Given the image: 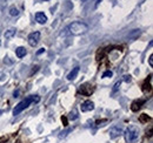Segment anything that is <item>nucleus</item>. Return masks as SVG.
<instances>
[{
	"mask_svg": "<svg viewBox=\"0 0 153 143\" xmlns=\"http://www.w3.org/2000/svg\"><path fill=\"white\" fill-rule=\"evenodd\" d=\"M78 73H79V67H76V68H73V71L71 72L68 75H67V79L71 81V80H74L76 77V75H78Z\"/></svg>",
	"mask_w": 153,
	"mask_h": 143,
	"instance_id": "9b49d317",
	"label": "nucleus"
},
{
	"mask_svg": "<svg viewBox=\"0 0 153 143\" xmlns=\"http://www.w3.org/2000/svg\"><path fill=\"white\" fill-rule=\"evenodd\" d=\"M45 1H47V0H45Z\"/></svg>",
	"mask_w": 153,
	"mask_h": 143,
	"instance_id": "4be33fe9",
	"label": "nucleus"
},
{
	"mask_svg": "<svg viewBox=\"0 0 153 143\" xmlns=\"http://www.w3.org/2000/svg\"><path fill=\"white\" fill-rule=\"evenodd\" d=\"M10 14H11L12 17H17V15L19 14L18 8H16V7H11V8H10Z\"/></svg>",
	"mask_w": 153,
	"mask_h": 143,
	"instance_id": "ddd939ff",
	"label": "nucleus"
},
{
	"mask_svg": "<svg viewBox=\"0 0 153 143\" xmlns=\"http://www.w3.org/2000/svg\"><path fill=\"white\" fill-rule=\"evenodd\" d=\"M150 120H151V117L147 116L146 114H143V115L140 116V121H141V122H146V121H150Z\"/></svg>",
	"mask_w": 153,
	"mask_h": 143,
	"instance_id": "4468645a",
	"label": "nucleus"
},
{
	"mask_svg": "<svg viewBox=\"0 0 153 143\" xmlns=\"http://www.w3.org/2000/svg\"><path fill=\"white\" fill-rule=\"evenodd\" d=\"M112 75H113V73L111 71H106L104 74H102V77H112Z\"/></svg>",
	"mask_w": 153,
	"mask_h": 143,
	"instance_id": "2eb2a0df",
	"label": "nucleus"
},
{
	"mask_svg": "<svg viewBox=\"0 0 153 143\" xmlns=\"http://www.w3.org/2000/svg\"><path fill=\"white\" fill-rule=\"evenodd\" d=\"M68 29L72 34L74 35H79V34H84L85 32H87L88 29V26L84 22H80V21H76V22H72L70 26H68Z\"/></svg>",
	"mask_w": 153,
	"mask_h": 143,
	"instance_id": "f03ea898",
	"label": "nucleus"
},
{
	"mask_svg": "<svg viewBox=\"0 0 153 143\" xmlns=\"http://www.w3.org/2000/svg\"><path fill=\"white\" fill-rule=\"evenodd\" d=\"M121 129L120 128H112L111 130H110V136H111V139H115V137H118L119 135H121Z\"/></svg>",
	"mask_w": 153,
	"mask_h": 143,
	"instance_id": "6e6552de",
	"label": "nucleus"
},
{
	"mask_svg": "<svg viewBox=\"0 0 153 143\" xmlns=\"http://www.w3.org/2000/svg\"><path fill=\"white\" fill-rule=\"evenodd\" d=\"M124 81L125 82H130L131 81V75H125L124 76Z\"/></svg>",
	"mask_w": 153,
	"mask_h": 143,
	"instance_id": "a211bd4d",
	"label": "nucleus"
},
{
	"mask_svg": "<svg viewBox=\"0 0 153 143\" xmlns=\"http://www.w3.org/2000/svg\"><path fill=\"white\" fill-rule=\"evenodd\" d=\"M16 28H10V29H7L5 33H4V36L6 38V39H12L13 36L16 35Z\"/></svg>",
	"mask_w": 153,
	"mask_h": 143,
	"instance_id": "1a4fd4ad",
	"label": "nucleus"
},
{
	"mask_svg": "<svg viewBox=\"0 0 153 143\" xmlns=\"http://www.w3.org/2000/svg\"><path fill=\"white\" fill-rule=\"evenodd\" d=\"M39 100H40L39 96H30V97H26L25 100H22L21 102L18 103V106H16L14 110H13V115H18V114H20L24 109H26L32 102H38Z\"/></svg>",
	"mask_w": 153,
	"mask_h": 143,
	"instance_id": "f257e3e1",
	"label": "nucleus"
},
{
	"mask_svg": "<svg viewBox=\"0 0 153 143\" xmlns=\"http://www.w3.org/2000/svg\"><path fill=\"white\" fill-rule=\"evenodd\" d=\"M82 1H86V0H82Z\"/></svg>",
	"mask_w": 153,
	"mask_h": 143,
	"instance_id": "412c9836",
	"label": "nucleus"
},
{
	"mask_svg": "<svg viewBox=\"0 0 153 143\" xmlns=\"http://www.w3.org/2000/svg\"><path fill=\"white\" fill-rule=\"evenodd\" d=\"M36 20L38 21L39 24L44 25V24H46V21H47V17H46L42 12H38V13L36 14Z\"/></svg>",
	"mask_w": 153,
	"mask_h": 143,
	"instance_id": "0eeeda50",
	"label": "nucleus"
},
{
	"mask_svg": "<svg viewBox=\"0 0 153 143\" xmlns=\"http://www.w3.org/2000/svg\"><path fill=\"white\" fill-rule=\"evenodd\" d=\"M27 53V51H26V48H24V47H18L17 49H16V54H17V56L18 57H24L25 55Z\"/></svg>",
	"mask_w": 153,
	"mask_h": 143,
	"instance_id": "9d476101",
	"label": "nucleus"
},
{
	"mask_svg": "<svg viewBox=\"0 0 153 143\" xmlns=\"http://www.w3.org/2000/svg\"><path fill=\"white\" fill-rule=\"evenodd\" d=\"M139 137V129L135 125H130L125 131V140L127 143H133Z\"/></svg>",
	"mask_w": 153,
	"mask_h": 143,
	"instance_id": "7ed1b4c3",
	"label": "nucleus"
},
{
	"mask_svg": "<svg viewBox=\"0 0 153 143\" xmlns=\"http://www.w3.org/2000/svg\"><path fill=\"white\" fill-rule=\"evenodd\" d=\"M44 52H45V48H40L38 52H37V54H38V55H40V54H42Z\"/></svg>",
	"mask_w": 153,
	"mask_h": 143,
	"instance_id": "aec40b11",
	"label": "nucleus"
},
{
	"mask_svg": "<svg viewBox=\"0 0 153 143\" xmlns=\"http://www.w3.org/2000/svg\"><path fill=\"white\" fill-rule=\"evenodd\" d=\"M120 83H121V82H120V81H119V82H117V83H115L114 88H113V93H115V91H117V90L119 89V87H120Z\"/></svg>",
	"mask_w": 153,
	"mask_h": 143,
	"instance_id": "f3484780",
	"label": "nucleus"
},
{
	"mask_svg": "<svg viewBox=\"0 0 153 143\" xmlns=\"http://www.w3.org/2000/svg\"><path fill=\"white\" fill-rule=\"evenodd\" d=\"M79 91H80L82 95H85V96H88V95H91V94L94 91V88H93V86H92L91 83L86 82V83H84V85H81V86H80V88H79Z\"/></svg>",
	"mask_w": 153,
	"mask_h": 143,
	"instance_id": "20e7f679",
	"label": "nucleus"
},
{
	"mask_svg": "<svg viewBox=\"0 0 153 143\" xmlns=\"http://www.w3.org/2000/svg\"><path fill=\"white\" fill-rule=\"evenodd\" d=\"M149 62H150V66H153V55H150V59H149Z\"/></svg>",
	"mask_w": 153,
	"mask_h": 143,
	"instance_id": "6ab92c4d",
	"label": "nucleus"
},
{
	"mask_svg": "<svg viewBox=\"0 0 153 143\" xmlns=\"http://www.w3.org/2000/svg\"><path fill=\"white\" fill-rule=\"evenodd\" d=\"M27 40H28L30 46L36 47V46L38 45L39 40H40V33H39V32H33V33H31V34L28 35V38H27Z\"/></svg>",
	"mask_w": 153,
	"mask_h": 143,
	"instance_id": "39448f33",
	"label": "nucleus"
},
{
	"mask_svg": "<svg viewBox=\"0 0 153 143\" xmlns=\"http://www.w3.org/2000/svg\"><path fill=\"white\" fill-rule=\"evenodd\" d=\"M70 115H71L70 119H72V120H76V117H78V115H76V110H73V113H71Z\"/></svg>",
	"mask_w": 153,
	"mask_h": 143,
	"instance_id": "dca6fc26",
	"label": "nucleus"
},
{
	"mask_svg": "<svg viewBox=\"0 0 153 143\" xmlns=\"http://www.w3.org/2000/svg\"><path fill=\"white\" fill-rule=\"evenodd\" d=\"M94 109V103L92 101H85L84 103H81V111H91Z\"/></svg>",
	"mask_w": 153,
	"mask_h": 143,
	"instance_id": "423d86ee",
	"label": "nucleus"
},
{
	"mask_svg": "<svg viewBox=\"0 0 153 143\" xmlns=\"http://www.w3.org/2000/svg\"><path fill=\"white\" fill-rule=\"evenodd\" d=\"M141 105H144V101H141V100H139V101H134L133 103H132L131 109H132L133 111H137V110H139V109H140Z\"/></svg>",
	"mask_w": 153,
	"mask_h": 143,
	"instance_id": "f8f14e48",
	"label": "nucleus"
}]
</instances>
